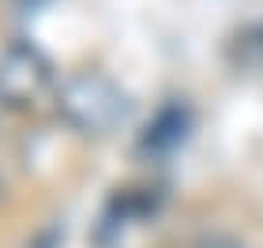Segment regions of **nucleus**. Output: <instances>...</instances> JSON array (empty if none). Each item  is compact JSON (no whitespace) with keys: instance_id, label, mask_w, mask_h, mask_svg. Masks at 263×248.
<instances>
[{"instance_id":"obj_1","label":"nucleus","mask_w":263,"mask_h":248,"mask_svg":"<svg viewBox=\"0 0 263 248\" xmlns=\"http://www.w3.org/2000/svg\"><path fill=\"white\" fill-rule=\"evenodd\" d=\"M64 109L76 117L79 124L102 128V124H109L124 105H121V94H117L105 79L79 75V79H71L68 90H64Z\"/></svg>"},{"instance_id":"obj_2","label":"nucleus","mask_w":263,"mask_h":248,"mask_svg":"<svg viewBox=\"0 0 263 248\" xmlns=\"http://www.w3.org/2000/svg\"><path fill=\"white\" fill-rule=\"evenodd\" d=\"M49 79V64L42 61L38 49L30 45H8L0 53V94L4 98H34L42 90V83Z\"/></svg>"},{"instance_id":"obj_3","label":"nucleus","mask_w":263,"mask_h":248,"mask_svg":"<svg viewBox=\"0 0 263 248\" xmlns=\"http://www.w3.org/2000/svg\"><path fill=\"white\" fill-rule=\"evenodd\" d=\"M184 128H188L184 109H181V105H170V109H162V113H158L154 128H147V143H151V147L170 150V147H177V143L184 139Z\"/></svg>"},{"instance_id":"obj_4","label":"nucleus","mask_w":263,"mask_h":248,"mask_svg":"<svg viewBox=\"0 0 263 248\" xmlns=\"http://www.w3.org/2000/svg\"><path fill=\"white\" fill-rule=\"evenodd\" d=\"M233 53H237V64H245L248 72H263V23L237 34Z\"/></svg>"},{"instance_id":"obj_5","label":"nucleus","mask_w":263,"mask_h":248,"mask_svg":"<svg viewBox=\"0 0 263 248\" xmlns=\"http://www.w3.org/2000/svg\"><path fill=\"white\" fill-rule=\"evenodd\" d=\"M203 248H245V244H237L230 237H211V241H203Z\"/></svg>"}]
</instances>
